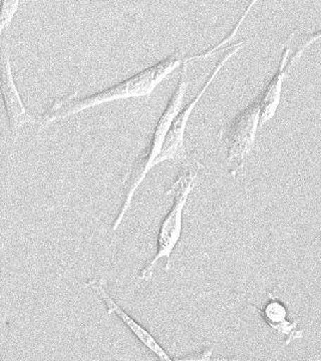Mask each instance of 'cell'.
<instances>
[{"instance_id":"8992f818","label":"cell","mask_w":321,"mask_h":361,"mask_svg":"<svg viewBox=\"0 0 321 361\" xmlns=\"http://www.w3.org/2000/svg\"><path fill=\"white\" fill-rule=\"evenodd\" d=\"M0 97L11 135H18L26 125L39 123L40 115L26 109L16 82L11 66V42L0 40Z\"/></svg>"},{"instance_id":"277c9868","label":"cell","mask_w":321,"mask_h":361,"mask_svg":"<svg viewBox=\"0 0 321 361\" xmlns=\"http://www.w3.org/2000/svg\"><path fill=\"white\" fill-rule=\"evenodd\" d=\"M260 121V96L257 94L250 104L229 123L221 126L217 140L225 147L228 174L232 178L244 168L247 158L255 148L256 135Z\"/></svg>"},{"instance_id":"52a82bcc","label":"cell","mask_w":321,"mask_h":361,"mask_svg":"<svg viewBox=\"0 0 321 361\" xmlns=\"http://www.w3.org/2000/svg\"><path fill=\"white\" fill-rule=\"evenodd\" d=\"M85 286L90 287L99 298L103 301L106 306V311L108 315H115L121 322L130 330L133 336L137 339L144 348L148 349L150 353L157 356L160 360H175L167 350L162 346L160 342L155 338L153 334L146 327L143 326L141 323L137 322L133 316L128 314L127 311L123 310L109 291L108 280L104 276L92 277L87 279L85 283Z\"/></svg>"},{"instance_id":"5b68a950","label":"cell","mask_w":321,"mask_h":361,"mask_svg":"<svg viewBox=\"0 0 321 361\" xmlns=\"http://www.w3.org/2000/svg\"><path fill=\"white\" fill-rule=\"evenodd\" d=\"M248 42V39L239 40V42H233L223 49L222 54L216 61L215 66L208 75L203 85L200 87L196 96L193 97L184 106L181 108L177 115L174 118L172 123H171L170 129H169L167 135H166L165 141H164L163 148L161 149L160 155L154 161V168L160 165L165 161H181V163L186 164L191 160L188 154L186 146H185V133H186L188 122H189L190 116H192L195 106L199 103L200 99L204 96V94L209 89L213 80L224 68L226 63L230 61L237 54L238 51L243 49L244 45Z\"/></svg>"},{"instance_id":"3957f363","label":"cell","mask_w":321,"mask_h":361,"mask_svg":"<svg viewBox=\"0 0 321 361\" xmlns=\"http://www.w3.org/2000/svg\"><path fill=\"white\" fill-rule=\"evenodd\" d=\"M184 165L185 168L176 176L170 186L164 192V197L171 199L172 204L159 227L158 234H157L156 253L144 265L139 275L135 278V289L143 282L151 279L155 268L161 259L166 260L164 265L165 272H169L172 266L173 252L182 237L183 212H184L185 206L190 194L196 186L200 171L205 168L204 164L198 160H190Z\"/></svg>"},{"instance_id":"9c48e42d","label":"cell","mask_w":321,"mask_h":361,"mask_svg":"<svg viewBox=\"0 0 321 361\" xmlns=\"http://www.w3.org/2000/svg\"><path fill=\"white\" fill-rule=\"evenodd\" d=\"M296 30L290 32L283 47L281 56H280L279 63L275 73L268 80L267 85L260 92V121H259V127H263L266 123L272 120L273 116L277 114L278 106H279L280 99H281L283 82L284 78L289 75V70L287 68V61L290 51H291L292 39L296 35Z\"/></svg>"},{"instance_id":"7c38bea8","label":"cell","mask_w":321,"mask_h":361,"mask_svg":"<svg viewBox=\"0 0 321 361\" xmlns=\"http://www.w3.org/2000/svg\"><path fill=\"white\" fill-rule=\"evenodd\" d=\"M320 39L321 28L320 30H315V32L302 35L298 44L294 47V51L289 54V61H287V68H289V71L291 70L292 66H294V63L301 58L302 54L308 49V47Z\"/></svg>"},{"instance_id":"4fadbf2b","label":"cell","mask_w":321,"mask_h":361,"mask_svg":"<svg viewBox=\"0 0 321 361\" xmlns=\"http://www.w3.org/2000/svg\"><path fill=\"white\" fill-rule=\"evenodd\" d=\"M213 348H205L198 353H189L182 357L175 358V360H212Z\"/></svg>"},{"instance_id":"ba28073f","label":"cell","mask_w":321,"mask_h":361,"mask_svg":"<svg viewBox=\"0 0 321 361\" xmlns=\"http://www.w3.org/2000/svg\"><path fill=\"white\" fill-rule=\"evenodd\" d=\"M275 290L277 289L267 291V299L260 307L252 302H248V306L253 308L268 329L281 337L283 342L289 345L292 341L303 337V329L299 326L298 320L290 319L289 307L284 301L275 295Z\"/></svg>"},{"instance_id":"7a4b0ae2","label":"cell","mask_w":321,"mask_h":361,"mask_svg":"<svg viewBox=\"0 0 321 361\" xmlns=\"http://www.w3.org/2000/svg\"><path fill=\"white\" fill-rule=\"evenodd\" d=\"M190 63H191L186 59L181 65L178 82L168 99L165 109L162 111L161 116H159L158 121L155 125L148 145L145 147L142 153L138 155L131 167L128 169L127 172L123 176V201L119 208L115 220L111 224V231H116L122 224L123 220L125 219L126 215L132 206L135 192L141 186L143 180L149 174L150 171L154 169V161L160 155L166 135L170 129L174 118L182 108L188 87L191 84V80L188 77V68H189Z\"/></svg>"},{"instance_id":"30bf717a","label":"cell","mask_w":321,"mask_h":361,"mask_svg":"<svg viewBox=\"0 0 321 361\" xmlns=\"http://www.w3.org/2000/svg\"><path fill=\"white\" fill-rule=\"evenodd\" d=\"M258 1L259 0H249L248 4H247L246 7L244 8L243 13H242L241 16L238 18L236 23L233 25L231 30H230V32H228L227 35H226L225 37L218 42V44L213 45L210 49H207L205 51H202L201 54H195V56H188L189 61L192 63V61H203V59L212 58V56H215L217 52L223 51L227 45L232 44V40L236 37L237 33L239 32L242 23H244L245 18H247V16L250 13L251 9L253 8V6H255Z\"/></svg>"},{"instance_id":"8fae6325","label":"cell","mask_w":321,"mask_h":361,"mask_svg":"<svg viewBox=\"0 0 321 361\" xmlns=\"http://www.w3.org/2000/svg\"><path fill=\"white\" fill-rule=\"evenodd\" d=\"M21 0H0V40L13 25L16 13L20 11Z\"/></svg>"},{"instance_id":"6da1fadb","label":"cell","mask_w":321,"mask_h":361,"mask_svg":"<svg viewBox=\"0 0 321 361\" xmlns=\"http://www.w3.org/2000/svg\"><path fill=\"white\" fill-rule=\"evenodd\" d=\"M186 59V51L177 49L154 65L106 89L97 90L87 96L80 97L77 90H75L66 96L56 97L49 108L44 113L40 114L37 134L44 132L52 123L61 122L101 104L120 99L150 97L155 89L176 68H180Z\"/></svg>"}]
</instances>
